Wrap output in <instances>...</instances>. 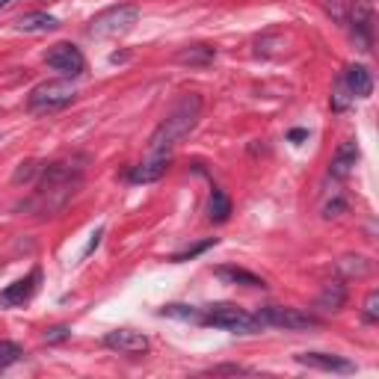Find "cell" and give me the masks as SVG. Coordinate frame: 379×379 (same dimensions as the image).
Wrapping results in <instances>:
<instances>
[{"instance_id":"6da1fadb","label":"cell","mask_w":379,"mask_h":379,"mask_svg":"<svg viewBox=\"0 0 379 379\" xmlns=\"http://www.w3.org/2000/svg\"><path fill=\"white\" fill-rule=\"evenodd\" d=\"M202 119V95L187 92L178 98V104L166 113V119L154 128L151 139H148V154H158V151H169L175 143H181L195 124Z\"/></svg>"},{"instance_id":"7a4b0ae2","label":"cell","mask_w":379,"mask_h":379,"mask_svg":"<svg viewBox=\"0 0 379 379\" xmlns=\"http://www.w3.org/2000/svg\"><path fill=\"white\" fill-rule=\"evenodd\" d=\"M80 187V169H75L72 163H51L41 181L36 187L33 202H27V210H39V214H57L65 202L72 199Z\"/></svg>"},{"instance_id":"3957f363","label":"cell","mask_w":379,"mask_h":379,"mask_svg":"<svg viewBox=\"0 0 379 379\" xmlns=\"http://www.w3.org/2000/svg\"><path fill=\"white\" fill-rule=\"evenodd\" d=\"M202 323L205 326H214V329H226V332H240V335H249V332H261L264 323L258 314H249L243 308H237L231 302H217L205 308L202 314Z\"/></svg>"},{"instance_id":"277c9868","label":"cell","mask_w":379,"mask_h":379,"mask_svg":"<svg viewBox=\"0 0 379 379\" xmlns=\"http://www.w3.org/2000/svg\"><path fill=\"white\" fill-rule=\"evenodd\" d=\"M75 98H77V86L72 80H45L30 92L27 107H30L33 113H51V110L68 107Z\"/></svg>"},{"instance_id":"5b68a950","label":"cell","mask_w":379,"mask_h":379,"mask_svg":"<svg viewBox=\"0 0 379 379\" xmlns=\"http://www.w3.org/2000/svg\"><path fill=\"white\" fill-rule=\"evenodd\" d=\"M136 18H139V9L136 6H110L104 12H98V15L89 21L86 33L95 36V39L122 36V33H128L131 27L136 24Z\"/></svg>"},{"instance_id":"8992f818","label":"cell","mask_w":379,"mask_h":379,"mask_svg":"<svg viewBox=\"0 0 379 379\" xmlns=\"http://www.w3.org/2000/svg\"><path fill=\"white\" fill-rule=\"evenodd\" d=\"M264 326H278V329H290V332H302V329H314L317 326V317L314 314H305L300 308H282V305H266L258 311Z\"/></svg>"},{"instance_id":"52a82bcc","label":"cell","mask_w":379,"mask_h":379,"mask_svg":"<svg viewBox=\"0 0 379 379\" xmlns=\"http://www.w3.org/2000/svg\"><path fill=\"white\" fill-rule=\"evenodd\" d=\"M45 63L53 72H60L63 77H80L86 72V60H83L80 48H75L72 41H57V45L45 53Z\"/></svg>"},{"instance_id":"ba28073f","label":"cell","mask_w":379,"mask_h":379,"mask_svg":"<svg viewBox=\"0 0 379 379\" xmlns=\"http://www.w3.org/2000/svg\"><path fill=\"white\" fill-rule=\"evenodd\" d=\"M104 344L110 349H116L122 356H143L148 353V338L143 332H134V329H113L104 335Z\"/></svg>"},{"instance_id":"9c48e42d","label":"cell","mask_w":379,"mask_h":379,"mask_svg":"<svg viewBox=\"0 0 379 379\" xmlns=\"http://www.w3.org/2000/svg\"><path fill=\"white\" fill-rule=\"evenodd\" d=\"M349 24H353V39L361 51H371V36H373V12L364 0H356L349 6Z\"/></svg>"},{"instance_id":"30bf717a","label":"cell","mask_w":379,"mask_h":379,"mask_svg":"<svg viewBox=\"0 0 379 379\" xmlns=\"http://www.w3.org/2000/svg\"><path fill=\"white\" fill-rule=\"evenodd\" d=\"M166 169H169V151H158V154H148V160L136 163L128 172V178L134 184H151V181H160Z\"/></svg>"},{"instance_id":"8fae6325","label":"cell","mask_w":379,"mask_h":379,"mask_svg":"<svg viewBox=\"0 0 379 379\" xmlns=\"http://www.w3.org/2000/svg\"><path fill=\"white\" fill-rule=\"evenodd\" d=\"M300 364L311 371H326V373H353L356 364L344 359V356H332V353H300L297 356Z\"/></svg>"},{"instance_id":"7c38bea8","label":"cell","mask_w":379,"mask_h":379,"mask_svg":"<svg viewBox=\"0 0 379 379\" xmlns=\"http://www.w3.org/2000/svg\"><path fill=\"white\" fill-rule=\"evenodd\" d=\"M39 278H41V273L39 270H33L27 278H18V282H12L9 288H4L0 290V305L4 308H15V305H24L27 300L36 293V288H39Z\"/></svg>"},{"instance_id":"4fadbf2b","label":"cell","mask_w":379,"mask_h":379,"mask_svg":"<svg viewBox=\"0 0 379 379\" xmlns=\"http://www.w3.org/2000/svg\"><path fill=\"white\" fill-rule=\"evenodd\" d=\"M356 163H359V146H356V139H344V143L338 146V151H335L332 163H329V175L344 181V178L353 175Z\"/></svg>"},{"instance_id":"5bb4252c","label":"cell","mask_w":379,"mask_h":379,"mask_svg":"<svg viewBox=\"0 0 379 379\" xmlns=\"http://www.w3.org/2000/svg\"><path fill=\"white\" fill-rule=\"evenodd\" d=\"M344 305H347V285L341 282V278L326 282L323 290L317 293V300H314V308H320V311H341Z\"/></svg>"},{"instance_id":"9a60e30c","label":"cell","mask_w":379,"mask_h":379,"mask_svg":"<svg viewBox=\"0 0 379 379\" xmlns=\"http://www.w3.org/2000/svg\"><path fill=\"white\" fill-rule=\"evenodd\" d=\"M341 77L347 83V89L353 92V98H368L373 92V77H371V72L364 65H349Z\"/></svg>"},{"instance_id":"2e32d148","label":"cell","mask_w":379,"mask_h":379,"mask_svg":"<svg viewBox=\"0 0 379 379\" xmlns=\"http://www.w3.org/2000/svg\"><path fill=\"white\" fill-rule=\"evenodd\" d=\"M60 21L48 15V12H27V15L18 18V30L21 33H51V30H57Z\"/></svg>"},{"instance_id":"e0dca14e","label":"cell","mask_w":379,"mask_h":379,"mask_svg":"<svg viewBox=\"0 0 379 379\" xmlns=\"http://www.w3.org/2000/svg\"><path fill=\"white\" fill-rule=\"evenodd\" d=\"M231 217V199L226 195V190L214 187L210 190V199H207V219L210 222H229Z\"/></svg>"},{"instance_id":"ac0fdd59","label":"cell","mask_w":379,"mask_h":379,"mask_svg":"<svg viewBox=\"0 0 379 379\" xmlns=\"http://www.w3.org/2000/svg\"><path fill=\"white\" fill-rule=\"evenodd\" d=\"M338 270L347 276V278H364L373 273V261L364 258V255H344L338 261Z\"/></svg>"},{"instance_id":"d6986e66","label":"cell","mask_w":379,"mask_h":379,"mask_svg":"<svg viewBox=\"0 0 379 379\" xmlns=\"http://www.w3.org/2000/svg\"><path fill=\"white\" fill-rule=\"evenodd\" d=\"M217 276L222 278V282L229 285H246V288H264V278H258L255 273L249 270H240V266H219Z\"/></svg>"},{"instance_id":"ffe728a7","label":"cell","mask_w":379,"mask_h":379,"mask_svg":"<svg viewBox=\"0 0 379 379\" xmlns=\"http://www.w3.org/2000/svg\"><path fill=\"white\" fill-rule=\"evenodd\" d=\"M214 57H217V51L210 45H190L175 53V60L184 65H207V63H214Z\"/></svg>"},{"instance_id":"44dd1931","label":"cell","mask_w":379,"mask_h":379,"mask_svg":"<svg viewBox=\"0 0 379 379\" xmlns=\"http://www.w3.org/2000/svg\"><path fill=\"white\" fill-rule=\"evenodd\" d=\"M349 101H353V92L347 89L344 77H338V80H335V89H332V110H335V113H344V110L349 107Z\"/></svg>"},{"instance_id":"7402d4cb","label":"cell","mask_w":379,"mask_h":379,"mask_svg":"<svg viewBox=\"0 0 379 379\" xmlns=\"http://www.w3.org/2000/svg\"><path fill=\"white\" fill-rule=\"evenodd\" d=\"M21 356H24V349L15 341H0V371L9 368V364H15Z\"/></svg>"},{"instance_id":"603a6c76","label":"cell","mask_w":379,"mask_h":379,"mask_svg":"<svg viewBox=\"0 0 379 379\" xmlns=\"http://www.w3.org/2000/svg\"><path fill=\"white\" fill-rule=\"evenodd\" d=\"M361 317L368 320V323H376L379 320V290H371L368 293V300H364V311Z\"/></svg>"},{"instance_id":"cb8c5ba5","label":"cell","mask_w":379,"mask_h":379,"mask_svg":"<svg viewBox=\"0 0 379 379\" xmlns=\"http://www.w3.org/2000/svg\"><path fill=\"white\" fill-rule=\"evenodd\" d=\"M210 246H217V237H210V240H205V243H199V246H190V249H184V252H178V255H172V261H175V264L190 261V258H195V255H202V252L210 249Z\"/></svg>"},{"instance_id":"d4e9b609","label":"cell","mask_w":379,"mask_h":379,"mask_svg":"<svg viewBox=\"0 0 379 379\" xmlns=\"http://www.w3.org/2000/svg\"><path fill=\"white\" fill-rule=\"evenodd\" d=\"M344 210H347V202L341 199V195H335L332 202H326V205H323V217H326V219H332V217H341Z\"/></svg>"},{"instance_id":"484cf974","label":"cell","mask_w":379,"mask_h":379,"mask_svg":"<svg viewBox=\"0 0 379 379\" xmlns=\"http://www.w3.org/2000/svg\"><path fill=\"white\" fill-rule=\"evenodd\" d=\"M323 6H326V12L329 15L338 21V24H344L347 21V12H344V0H323Z\"/></svg>"},{"instance_id":"4316f807","label":"cell","mask_w":379,"mask_h":379,"mask_svg":"<svg viewBox=\"0 0 379 379\" xmlns=\"http://www.w3.org/2000/svg\"><path fill=\"white\" fill-rule=\"evenodd\" d=\"M68 335H72V329L68 326H51L48 332H45V341L48 344H60V341H65Z\"/></svg>"},{"instance_id":"83f0119b","label":"cell","mask_w":379,"mask_h":379,"mask_svg":"<svg viewBox=\"0 0 379 379\" xmlns=\"http://www.w3.org/2000/svg\"><path fill=\"white\" fill-rule=\"evenodd\" d=\"M163 314H169V317H199V314H195L193 308H187V305H166Z\"/></svg>"},{"instance_id":"f1b7e54d","label":"cell","mask_w":379,"mask_h":379,"mask_svg":"<svg viewBox=\"0 0 379 379\" xmlns=\"http://www.w3.org/2000/svg\"><path fill=\"white\" fill-rule=\"evenodd\" d=\"M210 373H249V368H243V364H217V368H210Z\"/></svg>"},{"instance_id":"f546056e","label":"cell","mask_w":379,"mask_h":379,"mask_svg":"<svg viewBox=\"0 0 379 379\" xmlns=\"http://www.w3.org/2000/svg\"><path fill=\"white\" fill-rule=\"evenodd\" d=\"M36 175V163H21V169L15 172V184H21V181H30Z\"/></svg>"},{"instance_id":"4dcf8cb0","label":"cell","mask_w":379,"mask_h":379,"mask_svg":"<svg viewBox=\"0 0 379 379\" xmlns=\"http://www.w3.org/2000/svg\"><path fill=\"white\" fill-rule=\"evenodd\" d=\"M308 134L302 131V128H297V131H290V139H293V143H300V139H305Z\"/></svg>"},{"instance_id":"1f68e13d","label":"cell","mask_w":379,"mask_h":379,"mask_svg":"<svg viewBox=\"0 0 379 379\" xmlns=\"http://www.w3.org/2000/svg\"><path fill=\"white\" fill-rule=\"evenodd\" d=\"M6 4H12V0H0V6H6Z\"/></svg>"}]
</instances>
